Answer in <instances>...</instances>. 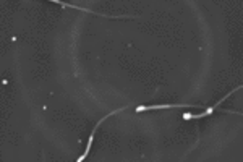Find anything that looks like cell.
<instances>
[{
    "instance_id": "obj_1",
    "label": "cell",
    "mask_w": 243,
    "mask_h": 162,
    "mask_svg": "<svg viewBox=\"0 0 243 162\" xmlns=\"http://www.w3.org/2000/svg\"><path fill=\"white\" fill-rule=\"evenodd\" d=\"M219 105H221V102H217L216 105H213V107L206 109V110L203 112V114H198V115H190V114H183L182 117L185 118V120H190V118H203V117H208V115H211V114H213V112H214V110H216L217 107H219Z\"/></svg>"
}]
</instances>
